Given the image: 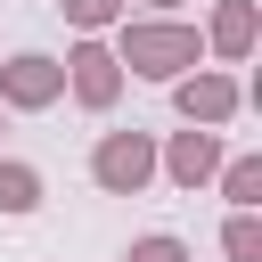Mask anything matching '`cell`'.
I'll use <instances>...</instances> for the list:
<instances>
[{
    "instance_id": "obj_1",
    "label": "cell",
    "mask_w": 262,
    "mask_h": 262,
    "mask_svg": "<svg viewBox=\"0 0 262 262\" xmlns=\"http://www.w3.org/2000/svg\"><path fill=\"white\" fill-rule=\"evenodd\" d=\"M106 33H115L123 74H139V82H172V74L205 66V33L180 25V16H115Z\"/></svg>"
},
{
    "instance_id": "obj_2",
    "label": "cell",
    "mask_w": 262,
    "mask_h": 262,
    "mask_svg": "<svg viewBox=\"0 0 262 262\" xmlns=\"http://www.w3.org/2000/svg\"><path fill=\"white\" fill-rule=\"evenodd\" d=\"M57 66H66V98H74V106H90V115H106V106L123 98V82H131L106 33H74V49H66Z\"/></svg>"
},
{
    "instance_id": "obj_3",
    "label": "cell",
    "mask_w": 262,
    "mask_h": 262,
    "mask_svg": "<svg viewBox=\"0 0 262 262\" xmlns=\"http://www.w3.org/2000/svg\"><path fill=\"white\" fill-rule=\"evenodd\" d=\"M164 90H172L180 123H213V131H221V123H229V115L246 106V82H237L229 66H188V74H172Z\"/></svg>"
},
{
    "instance_id": "obj_4",
    "label": "cell",
    "mask_w": 262,
    "mask_h": 262,
    "mask_svg": "<svg viewBox=\"0 0 262 262\" xmlns=\"http://www.w3.org/2000/svg\"><path fill=\"white\" fill-rule=\"evenodd\" d=\"M90 180H98L106 196H139V188L156 180V139H147V131H98Z\"/></svg>"
},
{
    "instance_id": "obj_5",
    "label": "cell",
    "mask_w": 262,
    "mask_h": 262,
    "mask_svg": "<svg viewBox=\"0 0 262 262\" xmlns=\"http://www.w3.org/2000/svg\"><path fill=\"white\" fill-rule=\"evenodd\" d=\"M57 98H66V66H57L49 49L0 57V106H8V115H49Z\"/></svg>"
},
{
    "instance_id": "obj_6",
    "label": "cell",
    "mask_w": 262,
    "mask_h": 262,
    "mask_svg": "<svg viewBox=\"0 0 262 262\" xmlns=\"http://www.w3.org/2000/svg\"><path fill=\"white\" fill-rule=\"evenodd\" d=\"M156 172H164L172 188H188V196H196V188L221 172V131H213V123H188V131H172V139L156 147Z\"/></svg>"
},
{
    "instance_id": "obj_7",
    "label": "cell",
    "mask_w": 262,
    "mask_h": 262,
    "mask_svg": "<svg viewBox=\"0 0 262 262\" xmlns=\"http://www.w3.org/2000/svg\"><path fill=\"white\" fill-rule=\"evenodd\" d=\"M254 41H262V0H213V16H205V49H213L221 66H246Z\"/></svg>"
},
{
    "instance_id": "obj_8",
    "label": "cell",
    "mask_w": 262,
    "mask_h": 262,
    "mask_svg": "<svg viewBox=\"0 0 262 262\" xmlns=\"http://www.w3.org/2000/svg\"><path fill=\"white\" fill-rule=\"evenodd\" d=\"M33 205H41V172H33L25 156H0V213H8V221H25Z\"/></svg>"
},
{
    "instance_id": "obj_9",
    "label": "cell",
    "mask_w": 262,
    "mask_h": 262,
    "mask_svg": "<svg viewBox=\"0 0 262 262\" xmlns=\"http://www.w3.org/2000/svg\"><path fill=\"white\" fill-rule=\"evenodd\" d=\"M221 254H229V262H262V213H254V205H229V221H221Z\"/></svg>"
},
{
    "instance_id": "obj_10",
    "label": "cell",
    "mask_w": 262,
    "mask_h": 262,
    "mask_svg": "<svg viewBox=\"0 0 262 262\" xmlns=\"http://www.w3.org/2000/svg\"><path fill=\"white\" fill-rule=\"evenodd\" d=\"M213 180H221V196H229V205H262V156H221V172H213Z\"/></svg>"
},
{
    "instance_id": "obj_11",
    "label": "cell",
    "mask_w": 262,
    "mask_h": 262,
    "mask_svg": "<svg viewBox=\"0 0 262 262\" xmlns=\"http://www.w3.org/2000/svg\"><path fill=\"white\" fill-rule=\"evenodd\" d=\"M57 8H66L74 33H106L115 16H131V0H57Z\"/></svg>"
},
{
    "instance_id": "obj_12",
    "label": "cell",
    "mask_w": 262,
    "mask_h": 262,
    "mask_svg": "<svg viewBox=\"0 0 262 262\" xmlns=\"http://www.w3.org/2000/svg\"><path fill=\"white\" fill-rule=\"evenodd\" d=\"M123 262H188V237L147 229V237H131V246H123Z\"/></svg>"
},
{
    "instance_id": "obj_13",
    "label": "cell",
    "mask_w": 262,
    "mask_h": 262,
    "mask_svg": "<svg viewBox=\"0 0 262 262\" xmlns=\"http://www.w3.org/2000/svg\"><path fill=\"white\" fill-rule=\"evenodd\" d=\"M147 8H156V16H172V8H180V0H147Z\"/></svg>"
}]
</instances>
